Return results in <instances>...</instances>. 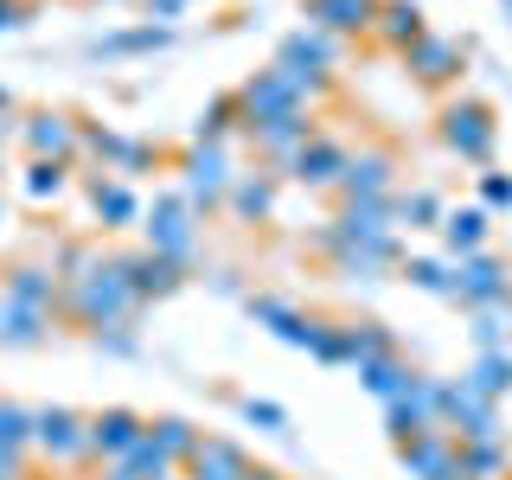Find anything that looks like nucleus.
Returning <instances> with one entry per match:
<instances>
[{
  "mask_svg": "<svg viewBox=\"0 0 512 480\" xmlns=\"http://www.w3.org/2000/svg\"><path fill=\"white\" fill-rule=\"evenodd\" d=\"M84 160H96L103 173L128 180V173H148V167H160V148H154V141L122 135V128H109V122H84Z\"/></svg>",
  "mask_w": 512,
  "mask_h": 480,
  "instance_id": "9b49d317",
  "label": "nucleus"
},
{
  "mask_svg": "<svg viewBox=\"0 0 512 480\" xmlns=\"http://www.w3.org/2000/svg\"><path fill=\"white\" fill-rule=\"evenodd\" d=\"M474 186H480V205H487V212H512V173L487 167V173H474Z\"/></svg>",
  "mask_w": 512,
  "mask_h": 480,
  "instance_id": "37998d69",
  "label": "nucleus"
},
{
  "mask_svg": "<svg viewBox=\"0 0 512 480\" xmlns=\"http://www.w3.org/2000/svg\"><path fill=\"white\" fill-rule=\"evenodd\" d=\"M26 13H32L26 0H0V32H20V26H26Z\"/></svg>",
  "mask_w": 512,
  "mask_h": 480,
  "instance_id": "09e8293b",
  "label": "nucleus"
},
{
  "mask_svg": "<svg viewBox=\"0 0 512 480\" xmlns=\"http://www.w3.org/2000/svg\"><path fill=\"white\" fill-rule=\"evenodd\" d=\"M276 64L295 71V77H333V64H340V39H333V32H314V26H295L276 45Z\"/></svg>",
  "mask_w": 512,
  "mask_h": 480,
  "instance_id": "5701e85b",
  "label": "nucleus"
},
{
  "mask_svg": "<svg viewBox=\"0 0 512 480\" xmlns=\"http://www.w3.org/2000/svg\"><path fill=\"white\" fill-rule=\"evenodd\" d=\"M26 455H32V410L0 397V474L26 480Z\"/></svg>",
  "mask_w": 512,
  "mask_h": 480,
  "instance_id": "7c9ffc66",
  "label": "nucleus"
},
{
  "mask_svg": "<svg viewBox=\"0 0 512 480\" xmlns=\"http://www.w3.org/2000/svg\"><path fill=\"white\" fill-rule=\"evenodd\" d=\"M141 436H148V416L128 410V404H109V410H90V461L103 468V461L128 455Z\"/></svg>",
  "mask_w": 512,
  "mask_h": 480,
  "instance_id": "412c9836",
  "label": "nucleus"
},
{
  "mask_svg": "<svg viewBox=\"0 0 512 480\" xmlns=\"http://www.w3.org/2000/svg\"><path fill=\"white\" fill-rule=\"evenodd\" d=\"M384 0H301V20L314 32H333V39H372Z\"/></svg>",
  "mask_w": 512,
  "mask_h": 480,
  "instance_id": "4be33fe9",
  "label": "nucleus"
},
{
  "mask_svg": "<svg viewBox=\"0 0 512 480\" xmlns=\"http://www.w3.org/2000/svg\"><path fill=\"white\" fill-rule=\"evenodd\" d=\"M461 474L468 480H506L512 474V448L500 442H461Z\"/></svg>",
  "mask_w": 512,
  "mask_h": 480,
  "instance_id": "ea45409f",
  "label": "nucleus"
},
{
  "mask_svg": "<svg viewBox=\"0 0 512 480\" xmlns=\"http://www.w3.org/2000/svg\"><path fill=\"white\" fill-rule=\"evenodd\" d=\"M340 205H359V199H397V154L391 148H352L346 173H340Z\"/></svg>",
  "mask_w": 512,
  "mask_h": 480,
  "instance_id": "f3484780",
  "label": "nucleus"
},
{
  "mask_svg": "<svg viewBox=\"0 0 512 480\" xmlns=\"http://www.w3.org/2000/svg\"><path fill=\"white\" fill-rule=\"evenodd\" d=\"M141 237H148V250L173 256V263L192 269V256H199V212L186 205V192H154L148 212H141Z\"/></svg>",
  "mask_w": 512,
  "mask_h": 480,
  "instance_id": "20e7f679",
  "label": "nucleus"
},
{
  "mask_svg": "<svg viewBox=\"0 0 512 480\" xmlns=\"http://www.w3.org/2000/svg\"><path fill=\"white\" fill-rule=\"evenodd\" d=\"M231 135H244V109H237V90H224L192 116V141L199 148H231Z\"/></svg>",
  "mask_w": 512,
  "mask_h": 480,
  "instance_id": "2f4dec72",
  "label": "nucleus"
},
{
  "mask_svg": "<svg viewBox=\"0 0 512 480\" xmlns=\"http://www.w3.org/2000/svg\"><path fill=\"white\" fill-rule=\"evenodd\" d=\"M13 109H20V103H13V90H0V122H13Z\"/></svg>",
  "mask_w": 512,
  "mask_h": 480,
  "instance_id": "3c124183",
  "label": "nucleus"
},
{
  "mask_svg": "<svg viewBox=\"0 0 512 480\" xmlns=\"http://www.w3.org/2000/svg\"><path fill=\"white\" fill-rule=\"evenodd\" d=\"M436 141L455 160H468V167L487 173L493 167V148H500V122H493V103H480V96H448L436 109Z\"/></svg>",
  "mask_w": 512,
  "mask_h": 480,
  "instance_id": "7ed1b4c3",
  "label": "nucleus"
},
{
  "mask_svg": "<svg viewBox=\"0 0 512 480\" xmlns=\"http://www.w3.org/2000/svg\"><path fill=\"white\" fill-rule=\"evenodd\" d=\"M442 391H448V378H429V372H416V384H410V391L397 397V404H384V436H391V448L442 423Z\"/></svg>",
  "mask_w": 512,
  "mask_h": 480,
  "instance_id": "ddd939ff",
  "label": "nucleus"
},
{
  "mask_svg": "<svg viewBox=\"0 0 512 480\" xmlns=\"http://www.w3.org/2000/svg\"><path fill=\"white\" fill-rule=\"evenodd\" d=\"M468 333H474V352H500L506 346V308H474Z\"/></svg>",
  "mask_w": 512,
  "mask_h": 480,
  "instance_id": "79ce46f5",
  "label": "nucleus"
},
{
  "mask_svg": "<svg viewBox=\"0 0 512 480\" xmlns=\"http://www.w3.org/2000/svg\"><path fill=\"white\" fill-rule=\"evenodd\" d=\"M244 480H282V474H276V468H263V461H250V474H244Z\"/></svg>",
  "mask_w": 512,
  "mask_h": 480,
  "instance_id": "8fccbe9b",
  "label": "nucleus"
},
{
  "mask_svg": "<svg viewBox=\"0 0 512 480\" xmlns=\"http://www.w3.org/2000/svg\"><path fill=\"white\" fill-rule=\"evenodd\" d=\"M244 314L256 320V327H269V333H276L282 346L308 352V359H314L320 333H327V314H301L295 301H282V295H244Z\"/></svg>",
  "mask_w": 512,
  "mask_h": 480,
  "instance_id": "f8f14e48",
  "label": "nucleus"
},
{
  "mask_svg": "<svg viewBox=\"0 0 512 480\" xmlns=\"http://www.w3.org/2000/svg\"><path fill=\"white\" fill-rule=\"evenodd\" d=\"M58 314L71 320V327H84V333H103V327H128V320L141 314V301H135V288H128V276H122V263L103 256L90 276H77L71 288H64Z\"/></svg>",
  "mask_w": 512,
  "mask_h": 480,
  "instance_id": "f03ea898",
  "label": "nucleus"
},
{
  "mask_svg": "<svg viewBox=\"0 0 512 480\" xmlns=\"http://www.w3.org/2000/svg\"><path fill=\"white\" fill-rule=\"evenodd\" d=\"M84 199H90V212H96V224H103V231H128V224H141V212H148V205H141V192L128 186V180H116V173H84Z\"/></svg>",
  "mask_w": 512,
  "mask_h": 480,
  "instance_id": "6ab92c4d",
  "label": "nucleus"
},
{
  "mask_svg": "<svg viewBox=\"0 0 512 480\" xmlns=\"http://www.w3.org/2000/svg\"><path fill=\"white\" fill-rule=\"evenodd\" d=\"M391 352H404V346H397V333L384 320H346V365L352 372L372 359H391Z\"/></svg>",
  "mask_w": 512,
  "mask_h": 480,
  "instance_id": "f704fd0d",
  "label": "nucleus"
},
{
  "mask_svg": "<svg viewBox=\"0 0 512 480\" xmlns=\"http://www.w3.org/2000/svg\"><path fill=\"white\" fill-rule=\"evenodd\" d=\"M397 276H404L416 295L455 301V256H404V263H397Z\"/></svg>",
  "mask_w": 512,
  "mask_h": 480,
  "instance_id": "72a5a7b5",
  "label": "nucleus"
},
{
  "mask_svg": "<svg viewBox=\"0 0 512 480\" xmlns=\"http://www.w3.org/2000/svg\"><path fill=\"white\" fill-rule=\"evenodd\" d=\"M314 135H320V116H314V109H288V116H276V122L244 128V141L256 148V160H263V167H276V173H288V160L308 148Z\"/></svg>",
  "mask_w": 512,
  "mask_h": 480,
  "instance_id": "9d476101",
  "label": "nucleus"
},
{
  "mask_svg": "<svg viewBox=\"0 0 512 480\" xmlns=\"http://www.w3.org/2000/svg\"><path fill=\"white\" fill-rule=\"evenodd\" d=\"M391 212H397V224H410V231H442L448 205H442L436 186H410V192H397V199H391Z\"/></svg>",
  "mask_w": 512,
  "mask_h": 480,
  "instance_id": "4c0bfd02",
  "label": "nucleus"
},
{
  "mask_svg": "<svg viewBox=\"0 0 512 480\" xmlns=\"http://www.w3.org/2000/svg\"><path fill=\"white\" fill-rule=\"evenodd\" d=\"M487 231H493V212L487 205H448V218H442V256H474V250H487Z\"/></svg>",
  "mask_w": 512,
  "mask_h": 480,
  "instance_id": "cd10ccee",
  "label": "nucleus"
},
{
  "mask_svg": "<svg viewBox=\"0 0 512 480\" xmlns=\"http://www.w3.org/2000/svg\"><path fill=\"white\" fill-rule=\"evenodd\" d=\"M20 141H26V160H84V122L71 109H26L20 116Z\"/></svg>",
  "mask_w": 512,
  "mask_h": 480,
  "instance_id": "0eeeda50",
  "label": "nucleus"
},
{
  "mask_svg": "<svg viewBox=\"0 0 512 480\" xmlns=\"http://www.w3.org/2000/svg\"><path fill=\"white\" fill-rule=\"evenodd\" d=\"M0 180H7V160H0Z\"/></svg>",
  "mask_w": 512,
  "mask_h": 480,
  "instance_id": "6e6d98bb",
  "label": "nucleus"
},
{
  "mask_svg": "<svg viewBox=\"0 0 512 480\" xmlns=\"http://www.w3.org/2000/svg\"><path fill=\"white\" fill-rule=\"evenodd\" d=\"M468 52H474L468 39H442V32H429V39H416L410 52H404V71L423 90H455L461 71H468Z\"/></svg>",
  "mask_w": 512,
  "mask_h": 480,
  "instance_id": "4468645a",
  "label": "nucleus"
},
{
  "mask_svg": "<svg viewBox=\"0 0 512 480\" xmlns=\"http://www.w3.org/2000/svg\"><path fill=\"white\" fill-rule=\"evenodd\" d=\"M173 173H180V192H186V205L192 212H218L224 199H231V180L244 167L231 160V148H199V141H186V154L173 160Z\"/></svg>",
  "mask_w": 512,
  "mask_h": 480,
  "instance_id": "39448f33",
  "label": "nucleus"
},
{
  "mask_svg": "<svg viewBox=\"0 0 512 480\" xmlns=\"http://www.w3.org/2000/svg\"><path fill=\"white\" fill-rule=\"evenodd\" d=\"M346 160H352V148H346V141H333L327 128H320L308 148L288 160L282 180H295V186H308V192H333V186H340V173H346Z\"/></svg>",
  "mask_w": 512,
  "mask_h": 480,
  "instance_id": "aec40b11",
  "label": "nucleus"
},
{
  "mask_svg": "<svg viewBox=\"0 0 512 480\" xmlns=\"http://www.w3.org/2000/svg\"><path fill=\"white\" fill-rule=\"evenodd\" d=\"M58 327V308H32V301L0 295V346H45Z\"/></svg>",
  "mask_w": 512,
  "mask_h": 480,
  "instance_id": "c85d7f7f",
  "label": "nucleus"
},
{
  "mask_svg": "<svg viewBox=\"0 0 512 480\" xmlns=\"http://www.w3.org/2000/svg\"><path fill=\"white\" fill-rule=\"evenodd\" d=\"M0 224H7V212H0Z\"/></svg>",
  "mask_w": 512,
  "mask_h": 480,
  "instance_id": "13d9d810",
  "label": "nucleus"
},
{
  "mask_svg": "<svg viewBox=\"0 0 512 480\" xmlns=\"http://www.w3.org/2000/svg\"><path fill=\"white\" fill-rule=\"evenodd\" d=\"M314 365H346V320H327V333L314 346Z\"/></svg>",
  "mask_w": 512,
  "mask_h": 480,
  "instance_id": "a18cd8bd",
  "label": "nucleus"
},
{
  "mask_svg": "<svg viewBox=\"0 0 512 480\" xmlns=\"http://www.w3.org/2000/svg\"><path fill=\"white\" fill-rule=\"evenodd\" d=\"M461 378H468L480 397H493V404H500V397H512V346H500V352H474V365H468Z\"/></svg>",
  "mask_w": 512,
  "mask_h": 480,
  "instance_id": "58836bf2",
  "label": "nucleus"
},
{
  "mask_svg": "<svg viewBox=\"0 0 512 480\" xmlns=\"http://www.w3.org/2000/svg\"><path fill=\"white\" fill-rule=\"evenodd\" d=\"M96 480H148V474H141L128 455H116V461H103V468H96Z\"/></svg>",
  "mask_w": 512,
  "mask_h": 480,
  "instance_id": "de8ad7c7",
  "label": "nucleus"
},
{
  "mask_svg": "<svg viewBox=\"0 0 512 480\" xmlns=\"http://www.w3.org/2000/svg\"><path fill=\"white\" fill-rule=\"evenodd\" d=\"M90 346H96V352H109V359H135V352H141L135 327H103V333H90Z\"/></svg>",
  "mask_w": 512,
  "mask_h": 480,
  "instance_id": "c03bdc74",
  "label": "nucleus"
},
{
  "mask_svg": "<svg viewBox=\"0 0 512 480\" xmlns=\"http://www.w3.org/2000/svg\"><path fill=\"white\" fill-rule=\"evenodd\" d=\"M32 455H45L52 468L90 461V416L71 404H39L32 410Z\"/></svg>",
  "mask_w": 512,
  "mask_h": 480,
  "instance_id": "423d86ee",
  "label": "nucleus"
},
{
  "mask_svg": "<svg viewBox=\"0 0 512 480\" xmlns=\"http://www.w3.org/2000/svg\"><path fill=\"white\" fill-rule=\"evenodd\" d=\"M0 480H20V474H0Z\"/></svg>",
  "mask_w": 512,
  "mask_h": 480,
  "instance_id": "4d7b16f0",
  "label": "nucleus"
},
{
  "mask_svg": "<svg viewBox=\"0 0 512 480\" xmlns=\"http://www.w3.org/2000/svg\"><path fill=\"white\" fill-rule=\"evenodd\" d=\"M397 461L410 468V480H468L461 474V442L448 436V429H423V436L397 442Z\"/></svg>",
  "mask_w": 512,
  "mask_h": 480,
  "instance_id": "a211bd4d",
  "label": "nucleus"
},
{
  "mask_svg": "<svg viewBox=\"0 0 512 480\" xmlns=\"http://www.w3.org/2000/svg\"><path fill=\"white\" fill-rule=\"evenodd\" d=\"M416 384V365L404 359V352H391V359H372V365H359V391L365 397H378V404H397Z\"/></svg>",
  "mask_w": 512,
  "mask_h": 480,
  "instance_id": "473e14b6",
  "label": "nucleus"
},
{
  "mask_svg": "<svg viewBox=\"0 0 512 480\" xmlns=\"http://www.w3.org/2000/svg\"><path fill=\"white\" fill-rule=\"evenodd\" d=\"M512 295V263L506 256H493V250H474V256H461L455 263V301L461 308H500V301Z\"/></svg>",
  "mask_w": 512,
  "mask_h": 480,
  "instance_id": "dca6fc26",
  "label": "nucleus"
},
{
  "mask_svg": "<svg viewBox=\"0 0 512 480\" xmlns=\"http://www.w3.org/2000/svg\"><path fill=\"white\" fill-rule=\"evenodd\" d=\"M0 295H7V301H32V308H58L64 282H58L52 263H13L7 276H0Z\"/></svg>",
  "mask_w": 512,
  "mask_h": 480,
  "instance_id": "c756f323",
  "label": "nucleus"
},
{
  "mask_svg": "<svg viewBox=\"0 0 512 480\" xmlns=\"http://www.w3.org/2000/svg\"><path fill=\"white\" fill-rule=\"evenodd\" d=\"M173 39H180V26H167V20H135V26L103 32V39L90 45V58H148V52H167Z\"/></svg>",
  "mask_w": 512,
  "mask_h": 480,
  "instance_id": "393cba45",
  "label": "nucleus"
},
{
  "mask_svg": "<svg viewBox=\"0 0 512 480\" xmlns=\"http://www.w3.org/2000/svg\"><path fill=\"white\" fill-rule=\"evenodd\" d=\"M186 480H244L250 474V455H244V442H231V436H205L199 448L186 455Z\"/></svg>",
  "mask_w": 512,
  "mask_h": 480,
  "instance_id": "a878e982",
  "label": "nucleus"
},
{
  "mask_svg": "<svg viewBox=\"0 0 512 480\" xmlns=\"http://www.w3.org/2000/svg\"><path fill=\"white\" fill-rule=\"evenodd\" d=\"M237 109H244V128H256V122L288 116V109H308V96H301V84L282 64H263V71H250L244 84H237Z\"/></svg>",
  "mask_w": 512,
  "mask_h": 480,
  "instance_id": "1a4fd4ad",
  "label": "nucleus"
},
{
  "mask_svg": "<svg viewBox=\"0 0 512 480\" xmlns=\"http://www.w3.org/2000/svg\"><path fill=\"white\" fill-rule=\"evenodd\" d=\"M372 39L384 45V52L404 58L416 39H429V13L416 7V0H384V7H378V26H372Z\"/></svg>",
  "mask_w": 512,
  "mask_h": 480,
  "instance_id": "bb28decb",
  "label": "nucleus"
},
{
  "mask_svg": "<svg viewBox=\"0 0 512 480\" xmlns=\"http://www.w3.org/2000/svg\"><path fill=\"white\" fill-rule=\"evenodd\" d=\"M500 7H506V20H512V0H500Z\"/></svg>",
  "mask_w": 512,
  "mask_h": 480,
  "instance_id": "5fc2aeb1",
  "label": "nucleus"
},
{
  "mask_svg": "<svg viewBox=\"0 0 512 480\" xmlns=\"http://www.w3.org/2000/svg\"><path fill=\"white\" fill-rule=\"evenodd\" d=\"M64 192H71V160H26V173H20L26 205H58Z\"/></svg>",
  "mask_w": 512,
  "mask_h": 480,
  "instance_id": "c9c22d12",
  "label": "nucleus"
},
{
  "mask_svg": "<svg viewBox=\"0 0 512 480\" xmlns=\"http://www.w3.org/2000/svg\"><path fill=\"white\" fill-rule=\"evenodd\" d=\"M96 7H122V0H96Z\"/></svg>",
  "mask_w": 512,
  "mask_h": 480,
  "instance_id": "864d4df0",
  "label": "nucleus"
},
{
  "mask_svg": "<svg viewBox=\"0 0 512 480\" xmlns=\"http://www.w3.org/2000/svg\"><path fill=\"white\" fill-rule=\"evenodd\" d=\"M237 416H244L250 429H263V436H295V429H288V410L276 397H237Z\"/></svg>",
  "mask_w": 512,
  "mask_h": 480,
  "instance_id": "a19ab883",
  "label": "nucleus"
},
{
  "mask_svg": "<svg viewBox=\"0 0 512 480\" xmlns=\"http://www.w3.org/2000/svg\"><path fill=\"white\" fill-rule=\"evenodd\" d=\"M116 263H122V276H128V288H135L141 308H154V301L180 295L186 276H192L186 263H173V256H160V250H148V244H141V250H116Z\"/></svg>",
  "mask_w": 512,
  "mask_h": 480,
  "instance_id": "2eb2a0df",
  "label": "nucleus"
},
{
  "mask_svg": "<svg viewBox=\"0 0 512 480\" xmlns=\"http://www.w3.org/2000/svg\"><path fill=\"white\" fill-rule=\"evenodd\" d=\"M314 250L340 269L346 282H384L404 263V237H397V212L391 199H359L340 205L327 224L314 231Z\"/></svg>",
  "mask_w": 512,
  "mask_h": 480,
  "instance_id": "f257e3e1",
  "label": "nucleus"
},
{
  "mask_svg": "<svg viewBox=\"0 0 512 480\" xmlns=\"http://www.w3.org/2000/svg\"><path fill=\"white\" fill-rule=\"evenodd\" d=\"M442 429L455 442H500L506 436V429H500V404L480 397L468 378H448V391H442Z\"/></svg>",
  "mask_w": 512,
  "mask_h": 480,
  "instance_id": "6e6552de",
  "label": "nucleus"
},
{
  "mask_svg": "<svg viewBox=\"0 0 512 480\" xmlns=\"http://www.w3.org/2000/svg\"><path fill=\"white\" fill-rule=\"evenodd\" d=\"M135 7H141V20H167V26H173V20L192 7V0H135Z\"/></svg>",
  "mask_w": 512,
  "mask_h": 480,
  "instance_id": "49530a36",
  "label": "nucleus"
},
{
  "mask_svg": "<svg viewBox=\"0 0 512 480\" xmlns=\"http://www.w3.org/2000/svg\"><path fill=\"white\" fill-rule=\"evenodd\" d=\"M500 308H506V346H512V295H506V301H500Z\"/></svg>",
  "mask_w": 512,
  "mask_h": 480,
  "instance_id": "603ef678",
  "label": "nucleus"
},
{
  "mask_svg": "<svg viewBox=\"0 0 512 480\" xmlns=\"http://www.w3.org/2000/svg\"><path fill=\"white\" fill-rule=\"evenodd\" d=\"M276 192H282V173L256 160V167H244V173L231 180V199H224V212H231L237 224H263L269 212H276Z\"/></svg>",
  "mask_w": 512,
  "mask_h": 480,
  "instance_id": "b1692460",
  "label": "nucleus"
},
{
  "mask_svg": "<svg viewBox=\"0 0 512 480\" xmlns=\"http://www.w3.org/2000/svg\"><path fill=\"white\" fill-rule=\"evenodd\" d=\"M148 442L173 461V468H186V455L205 442V429L192 423V416H148Z\"/></svg>",
  "mask_w": 512,
  "mask_h": 480,
  "instance_id": "e433bc0d",
  "label": "nucleus"
}]
</instances>
